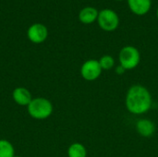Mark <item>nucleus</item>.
Instances as JSON below:
<instances>
[{
    "label": "nucleus",
    "instance_id": "obj_17",
    "mask_svg": "<svg viewBox=\"0 0 158 157\" xmlns=\"http://www.w3.org/2000/svg\"><path fill=\"white\" fill-rule=\"evenodd\" d=\"M14 157H20V156H18V155H15V156Z\"/></svg>",
    "mask_w": 158,
    "mask_h": 157
},
{
    "label": "nucleus",
    "instance_id": "obj_7",
    "mask_svg": "<svg viewBox=\"0 0 158 157\" xmlns=\"http://www.w3.org/2000/svg\"><path fill=\"white\" fill-rule=\"evenodd\" d=\"M136 131L138 134L143 138L152 137L156 132V124L148 118H141L136 122L135 125Z\"/></svg>",
    "mask_w": 158,
    "mask_h": 157
},
{
    "label": "nucleus",
    "instance_id": "obj_8",
    "mask_svg": "<svg viewBox=\"0 0 158 157\" xmlns=\"http://www.w3.org/2000/svg\"><path fill=\"white\" fill-rule=\"evenodd\" d=\"M127 1L130 10L137 16L146 15L150 11L152 6V0H127Z\"/></svg>",
    "mask_w": 158,
    "mask_h": 157
},
{
    "label": "nucleus",
    "instance_id": "obj_10",
    "mask_svg": "<svg viewBox=\"0 0 158 157\" xmlns=\"http://www.w3.org/2000/svg\"><path fill=\"white\" fill-rule=\"evenodd\" d=\"M99 11L94 6H85L79 12V19L83 24H92L97 21Z\"/></svg>",
    "mask_w": 158,
    "mask_h": 157
},
{
    "label": "nucleus",
    "instance_id": "obj_15",
    "mask_svg": "<svg viewBox=\"0 0 158 157\" xmlns=\"http://www.w3.org/2000/svg\"><path fill=\"white\" fill-rule=\"evenodd\" d=\"M156 17H157V19H158V7H157V10H156Z\"/></svg>",
    "mask_w": 158,
    "mask_h": 157
},
{
    "label": "nucleus",
    "instance_id": "obj_12",
    "mask_svg": "<svg viewBox=\"0 0 158 157\" xmlns=\"http://www.w3.org/2000/svg\"><path fill=\"white\" fill-rule=\"evenodd\" d=\"M15 149L13 144L5 139L0 140V157H14Z\"/></svg>",
    "mask_w": 158,
    "mask_h": 157
},
{
    "label": "nucleus",
    "instance_id": "obj_2",
    "mask_svg": "<svg viewBox=\"0 0 158 157\" xmlns=\"http://www.w3.org/2000/svg\"><path fill=\"white\" fill-rule=\"evenodd\" d=\"M28 114L31 118L37 120H44L48 118L54 110L51 101L44 97L32 98L31 102L27 106Z\"/></svg>",
    "mask_w": 158,
    "mask_h": 157
},
{
    "label": "nucleus",
    "instance_id": "obj_1",
    "mask_svg": "<svg viewBox=\"0 0 158 157\" xmlns=\"http://www.w3.org/2000/svg\"><path fill=\"white\" fill-rule=\"evenodd\" d=\"M153 98L150 91L142 84L131 85L125 96V106L129 113L141 116L152 108Z\"/></svg>",
    "mask_w": 158,
    "mask_h": 157
},
{
    "label": "nucleus",
    "instance_id": "obj_4",
    "mask_svg": "<svg viewBox=\"0 0 158 157\" xmlns=\"http://www.w3.org/2000/svg\"><path fill=\"white\" fill-rule=\"evenodd\" d=\"M97 23L103 31H113L117 30L119 25V17L115 10L105 8L99 11Z\"/></svg>",
    "mask_w": 158,
    "mask_h": 157
},
{
    "label": "nucleus",
    "instance_id": "obj_13",
    "mask_svg": "<svg viewBox=\"0 0 158 157\" xmlns=\"http://www.w3.org/2000/svg\"><path fill=\"white\" fill-rule=\"evenodd\" d=\"M103 70H110L115 67V59L110 55H104L98 60Z\"/></svg>",
    "mask_w": 158,
    "mask_h": 157
},
{
    "label": "nucleus",
    "instance_id": "obj_5",
    "mask_svg": "<svg viewBox=\"0 0 158 157\" xmlns=\"http://www.w3.org/2000/svg\"><path fill=\"white\" fill-rule=\"evenodd\" d=\"M102 68L97 59H88L81 67V76L87 81H96L102 74Z\"/></svg>",
    "mask_w": 158,
    "mask_h": 157
},
{
    "label": "nucleus",
    "instance_id": "obj_9",
    "mask_svg": "<svg viewBox=\"0 0 158 157\" xmlns=\"http://www.w3.org/2000/svg\"><path fill=\"white\" fill-rule=\"evenodd\" d=\"M12 98L14 102L20 106H28L32 100L31 93L25 87L15 88L12 93Z\"/></svg>",
    "mask_w": 158,
    "mask_h": 157
},
{
    "label": "nucleus",
    "instance_id": "obj_6",
    "mask_svg": "<svg viewBox=\"0 0 158 157\" xmlns=\"http://www.w3.org/2000/svg\"><path fill=\"white\" fill-rule=\"evenodd\" d=\"M27 36L28 39L33 43H42L47 39L48 30L46 26L42 23H34L29 27Z\"/></svg>",
    "mask_w": 158,
    "mask_h": 157
},
{
    "label": "nucleus",
    "instance_id": "obj_16",
    "mask_svg": "<svg viewBox=\"0 0 158 157\" xmlns=\"http://www.w3.org/2000/svg\"><path fill=\"white\" fill-rule=\"evenodd\" d=\"M116 1H124V0H116Z\"/></svg>",
    "mask_w": 158,
    "mask_h": 157
},
{
    "label": "nucleus",
    "instance_id": "obj_3",
    "mask_svg": "<svg viewBox=\"0 0 158 157\" xmlns=\"http://www.w3.org/2000/svg\"><path fill=\"white\" fill-rule=\"evenodd\" d=\"M141 61L140 51L133 45H125L118 53L119 65L126 70L136 68Z\"/></svg>",
    "mask_w": 158,
    "mask_h": 157
},
{
    "label": "nucleus",
    "instance_id": "obj_14",
    "mask_svg": "<svg viewBox=\"0 0 158 157\" xmlns=\"http://www.w3.org/2000/svg\"><path fill=\"white\" fill-rule=\"evenodd\" d=\"M115 71H116V73H117L118 75H120V76H121V75H123V74H124V73H125V72H126L127 70H126V69H125L124 68H122V67H121L120 65H118V67L116 68Z\"/></svg>",
    "mask_w": 158,
    "mask_h": 157
},
{
    "label": "nucleus",
    "instance_id": "obj_11",
    "mask_svg": "<svg viewBox=\"0 0 158 157\" xmlns=\"http://www.w3.org/2000/svg\"><path fill=\"white\" fill-rule=\"evenodd\" d=\"M69 157H87V149L81 143H73L68 148Z\"/></svg>",
    "mask_w": 158,
    "mask_h": 157
}]
</instances>
